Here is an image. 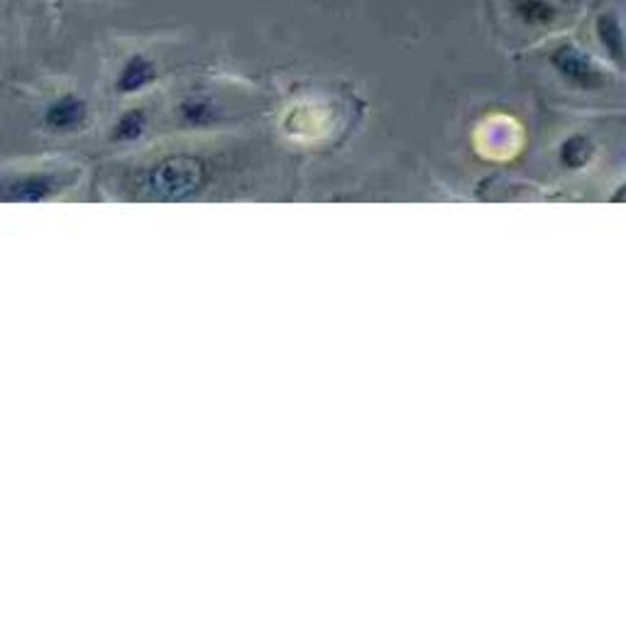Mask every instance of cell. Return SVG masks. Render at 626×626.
Listing matches in <instances>:
<instances>
[{
  "label": "cell",
  "mask_w": 626,
  "mask_h": 626,
  "mask_svg": "<svg viewBox=\"0 0 626 626\" xmlns=\"http://www.w3.org/2000/svg\"><path fill=\"white\" fill-rule=\"evenodd\" d=\"M150 182L154 194H160L162 199H184L199 189L201 170L196 162L189 160L164 162L162 166H156Z\"/></svg>",
  "instance_id": "obj_1"
},
{
  "label": "cell",
  "mask_w": 626,
  "mask_h": 626,
  "mask_svg": "<svg viewBox=\"0 0 626 626\" xmlns=\"http://www.w3.org/2000/svg\"><path fill=\"white\" fill-rule=\"evenodd\" d=\"M553 67H556L565 79L580 89H597L599 83L605 81L602 71L589 62L580 50H575V47L571 44H565L561 47V50H556V54H553Z\"/></svg>",
  "instance_id": "obj_2"
},
{
  "label": "cell",
  "mask_w": 626,
  "mask_h": 626,
  "mask_svg": "<svg viewBox=\"0 0 626 626\" xmlns=\"http://www.w3.org/2000/svg\"><path fill=\"white\" fill-rule=\"evenodd\" d=\"M59 189V182L54 174H30V176H22L16 179V182H10L0 194L3 199L10 201H44L50 199L54 191Z\"/></svg>",
  "instance_id": "obj_3"
},
{
  "label": "cell",
  "mask_w": 626,
  "mask_h": 626,
  "mask_svg": "<svg viewBox=\"0 0 626 626\" xmlns=\"http://www.w3.org/2000/svg\"><path fill=\"white\" fill-rule=\"evenodd\" d=\"M83 120H87V105L77 95H64V99L54 101L50 111H47V125L59 132L77 130Z\"/></svg>",
  "instance_id": "obj_4"
},
{
  "label": "cell",
  "mask_w": 626,
  "mask_h": 626,
  "mask_svg": "<svg viewBox=\"0 0 626 626\" xmlns=\"http://www.w3.org/2000/svg\"><path fill=\"white\" fill-rule=\"evenodd\" d=\"M154 81V67L152 62H148L144 57H132L130 62L123 67L118 77V91L123 93H132L148 87V83Z\"/></svg>",
  "instance_id": "obj_5"
},
{
  "label": "cell",
  "mask_w": 626,
  "mask_h": 626,
  "mask_svg": "<svg viewBox=\"0 0 626 626\" xmlns=\"http://www.w3.org/2000/svg\"><path fill=\"white\" fill-rule=\"evenodd\" d=\"M514 10L524 22H532V26H546L553 18H556V8H553L548 0H514Z\"/></svg>",
  "instance_id": "obj_6"
},
{
  "label": "cell",
  "mask_w": 626,
  "mask_h": 626,
  "mask_svg": "<svg viewBox=\"0 0 626 626\" xmlns=\"http://www.w3.org/2000/svg\"><path fill=\"white\" fill-rule=\"evenodd\" d=\"M597 34L602 44L607 47V50L622 59V26H619V18L614 13H605L597 20Z\"/></svg>",
  "instance_id": "obj_7"
},
{
  "label": "cell",
  "mask_w": 626,
  "mask_h": 626,
  "mask_svg": "<svg viewBox=\"0 0 626 626\" xmlns=\"http://www.w3.org/2000/svg\"><path fill=\"white\" fill-rule=\"evenodd\" d=\"M144 113L142 111H130L125 113L123 118L118 120V125H115V140H135L142 135V130H144Z\"/></svg>",
  "instance_id": "obj_8"
},
{
  "label": "cell",
  "mask_w": 626,
  "mask_h": 626,
  "mask_svg": "<svg viewBox=\"0 0 626 626\" xmlns=\"http://www.w3.org/2000/svg\"><path fill=\"white\" fill-rule=\"evenodd\" d=\"M589 160V144L585 138H573L571 142H565L563 148V162L568 166H580Z\"/></svg>",
  "instance_id": "obj_9"
},
{
  "label": "cell",
  "mask_w": 626,
  "mask_h": 626,
  "mask_svg": "<svg viewBox=\"0 0 626 626\" xmlns=\"http://www.w3.org/2000/svg\"><path fill=\"white\" fill-rule=\"evenodd\" d=\"M182 113L189 120V123H206V120L213 118V108L209 101L203 99H191L182 105Z\"/></svg>",
  "instance_id": "obj_10"
}]
</instances>
